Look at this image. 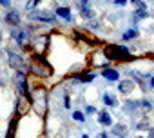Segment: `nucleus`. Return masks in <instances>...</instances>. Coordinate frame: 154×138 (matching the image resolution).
I'll list each match as a JSON object with an SVG mask.
<instances>
[{
  "instance_id": "1a4fd4ad",
  "label": "nucleus",
  "mask_w": 154,
  "mask_h": 138,
  "mask_svg": "<svg viewBox=\"0 0 154 138\" xmlns=\"http://www.w3.org/2000/svg\"><path fill=\"white\" fill-rule=\"evenodd\" d=\"M138 107H140V102H125V104H123V111L129 113V114L138 113Z\"/></svg>"
},
{
  "instance_id": "a211bd4d",
  "label": "nucleus",
  "mask_w": 154,
  "mask_h": 138,
  "mask_svg": "<svg viewBox=\"0 0 154 138\" xmlns=\"http://www.w3.org/2000/svg\"><path fill=\"white\" fill-rule=\"evenodd\" d=\"M131 2L138 8V9H147V6H145V2H143V0H131Z\"/></svg>"
},
{
  "instance_id": "f257e3e1",
  "label": "nucleus",
  "mask_w": 154,
  "mask_h": 138,
  "mask_svg": "<svg viewBox=\"0 0 154 138\" xmlns=\"http://www.w3.org/2000/svg\"><path fill=\"white\" fill-rule=\"evenodd\" d=\"M103 55L109 58V60H131L132 56L129 55V49L127 47H122V45H116V44H109L103 47Z\"/></svg>"
},
{
  "instance_id": "f03ea898",
  "label": "nucleus",
  "mask_w": 154,
  "mask_h": 138,
  "mask_svg": "<svg viewBox=\"0 0 154 138\" xmlns=\"http://www.w3.org/2000/svg\"><path fill=\"white\" fill-rule=\"evenodd\" d=\"M33 20H38V22H45V24H54L56 22V17L51 13V11H42V9H35V11H31V15H29Z\"/></svg>"
},
{
  "instance_id": "dca6fc26",
  "label": "nucleus",
  "mask_w": 154,
  "mask_h": 138,
  "mask_svg": "<svg viewBox=\"0 0 154 138\" xmlns=\"http://www.w3.org/2000/svg\"><path fill=\"white\" fill-rule=\"evenodd\" d=\"M147 17V9H136V13H134V20L138 22V20H141V18H145Z\"/></svg>"
},
{
  "instance_id": "7ed1b4c3",
  "label": "nucleus",
  "mask_w": 154,
  "mask_h": 138,
  "mask_svg": "<svg viewBox=\"0 0 154 138\" xmlns=\"http://www.w3.org/2000/svg\"><path fill=\"white\" fill-rule=\"evenodd\" d=\"M31 71L38 77H49L53 71H51V67L45 65V60H42V65H36V64H31Z\"/></svg>"
},
{
  "instance_id": "412c9836",
  "label": "nucleus",
  "mask_w": 154,
  "mask_h": 138,
  "mask_svg": "<svg viewBox=\"0 0 154 138\" xmlns=\"http://www.w3.org/2000/svg\"><path fill=\"white\" fill-rule=\"evenodd\" d=\"M136 129H150V127H149V122H147V120H141Z\"/></svg>"
},
{
  "instance_id": "39448f33",
  "label": "nucleus",
  "mask_w": 154,
  "mask_h": 138,
  "mask_svg": "<svg viewBox=\"0 0 154 138\" xmlns=\"http://www.w3.org/2000/svg\"><path fill=\"white\" fill-rule=\"evenodd\" d=\"M132 89H134V82H132V80H122V82L118 84V91H120L122 95H131Z\"/></svg>"
},
{
  "instance_id": "f3484780",
  "label": "nucleus",
  "mask_w": 154,
  "mask_h": 138,
  "mask_svg": "<svg viewBox=\"0 0 154 138\" xmlns=\"http://www.w3.org/2000/svg\"><path fill=\"white\" fill-rule=\"evenodd\" d=\"M72 118H74L76 122H84V120H85V116H84L82 111H74V113H72Z\"/></svg>"
},
{
  "instance_id": "aec40b11",
  "label": "nucleus",
  "mask_w": 154,
  "mask_h": 138,
  "mask_svg": "<svg viewBox=\"0 0 154 138\" xmlns=\"http://www.w3.org/2000/svg\"><path fill=\"white\" fill-rule=\"evenodd\" d=\"M82 17H84V18H91V17H93L91 9H89V8H82Z\"/></svg>"
},
{
  "instance_id": "bb28decb",
  "label": "nucleus",
  "mask_w": 154,
  "mask_h": 138,
  "mask_svg": "<svg viewBox=\"0 0 154 138\" xmlns=\"http://www.w3.org/2000/svg\"><path fill=\"white\" fill-rule=\"evenodd\" d=\"M9 4H11V0H0V6H6L8 8Z\"/></svg>"
},
{
  "instance_id": "c756f323",
  "label": "nucleus",
  "mask_w": 154,
  "mask_h": 138,
  "mask_svg": "<svg viewBox=\"0 0 154 138\" xmlns=\"http://www.w3.org/2000/svg\"><path fill=\"white\" fill-rule=\"evenodd\" d=\"M100 138H109V136H107L105 133H102V134H100Z\"/></svg>"
},
{
  "instance_id": "2f4dec72",
  "label": "nucleus",
  "mask_w": 154,
  "mask_h": 138,
  "mask_svg": "<svg viewBox=\"0 0 154 138\" xmlns=\"http://www.w3.org/2000/svg\"><path fill=\"white\" fill-rule=\"evenodd\" d=\"M140 138H141V136H140Z\"/></svg>"
},
{
  "instance_id": "a878e982",
  "label": "nucleus",
  "mask_w": 154,
  "mask_h": 138,
  "mask_svg": "<svg viewBox=\"0 0 154 138\" xmlns=\"http://www.w3.org/2000/svg\"><path fill=\"white\" fill-rule=\"evenodd\" d=\"M87 4H89V0H80V9L82 8H87Z\"/></svg>"
},
{
  "instance_id": "c85d7f7f",
  "label": "nucleus",
  "mask_w": 154,
  "mask_h": 138,
  "mask_svg": "<svg viewBox=\"0 0 154 138\" xmlns=\"http://www.w3.org/2000/svg\"><path fill=\"white\" fill-rule=\"evenodd\" d=\"M150 87H154V75L150 77Z\"/></svg>"
},
{
  "instance_id": "423d86ee",
  "label": "nucleus",
  "mask_w": 154,
  "mask_h": 138,
  "mask_svg": "<svg viewBox=\"0 0 154 138\" xmlns=\"http://www.w3.org/2000/svg\"><path fill=\"white\" fill-rule=\"evenodd\" d=\"M102 77L105 80H111V82H116L120 78V73L116 71V69H111V67H105L103 71H102Z\"/></svg>"
},
{
  "instance_id": "0eeeda50",
  "label": "nucleus",
  "mask_w": 154,
  "mask_h": 138,
  "mask_svg": "<svg viewBox=\"0 0 154 138\" xmlns=\"http://www.w3.org/2000/svg\"><path fill=\"white\" fill-rule=\"evenodd\" d=\"M6 22H8L9 26H13V27H18V26H20V15H18L17 11H9V13L6 15Z\"/></svg>"
},
{
  "instance_id": "5701e85b",
  "label": "nucleus",
  "mask_w": 154,
  "mask_h": 138,
  "mask_svg": "<svg viewBox=\"0 0 154 138\" xmlns=\"http://www.w3.org/2000/svg\"><path fill=\"white\" fill-rule=\"evenodd\" d=\"M63 105H65L67 109L71 107V98H69V96H63Z\"/></svg>"
},
{
  "instance_id": "6ab92c4d",
  "label": "nucleus",
  "mask_w": 154,
  "mask_h": 138,
  "mask_svg": "<svg viewBox=\"0 0 154 138\" xmlns=\"http://www.w3.org/2000/svg\"><path fill=\"white\" fill-rule=\"evenodd\" d=\"M140 105H141L145 111H152V104H150L149 100H141V102H140Z\"/></svg>"
},
{
  "instance_id": "4468645a",
  "label": "nucleus",
  "mask_w": 154,
  "mask_h": 138,
  "mask_svg": "<svg viewBox=\"0 0 154 138\" xmlns=\"http://www.w3.org/2000/svg\"><path fill=\"white\" fill-rule=\"evenodd\" d=\"M102 100H103V104H105V105H109V107H116V105H118V100H116L112 95H103V98H102Z\"/></svg>"
},
{
  "instance_id": "9b49d317",
  "label": "nucleus",
  "mask_w": 154,
  "mask_h": 138,
  "mask_svg": "<svg viewBox=\"0 0 154 138\" xmlns=\"http://www.w3.org/2000/svg\"><path fill=\"white\" fill-rule=\"evenodd\" d=\"M56 15L62 17L65 22H71V20H72V15H71V11H69L67 8H58V9H56Z\"/></svg>"
},
{
  "instance_id": "4be33fe9",
  "label": "nucleus",
  "mask_w": 154,
  "mask_h": 138,
  "mask_svg": "<svg viewBox=\"0 0 154 138\" xmlns=\"http://www.w3.org/2000/svg\"><path fill=\"white\" fill-rule=\"evenodd\" d=\"M38 2H42V0H29V2H27V9H33Z\"/></svg>"
},
{
  "instance_id": "cd10ccee",
  "label": "nucleus",
  "mask_w": 154,
  "mask_h": 138,
  "mask_svg": "<svg viewBox=\"0 0 154 138\" xmlns=\"http://www.w3.org/2000/svg\"><path fill=\"white\" fill-rule=\"evenodd\" d=\"M149 138H154V127L149 129Z\"/></svg>"
},
{
  "instance_id": "6e6552de",
  "label": "nucleus",
  "mask_w": 154,
  "mask_h": 138,
  "mask_svg": "<svg viewBox=\"0 0 154 138\" xmlns=\"http://www.w3.org/2000/svg\"><path fill=\"white\" fill-rule=\"evenodd\" d=\"M98 122H100L102 125H112V118H111V114H109L105 109H102V111L98 113Z\"/></svg>"
},
{
  "instance_id": "f8f14e48",
  "label": "nucleus",
  "mask_w": 154,
  "mask_h": 138,
  "mask_svg": "<svg viewBox=\"0 0 154 138\" xmlns=\"http://www.w3.org/2000/svg\"><path fill=\"white\" fill-rule=\"evenodd\" d=\"M112 133L118 136V138H125L127 136V127L123 124H116V127H112Z\"/></svg>"
},
{
  "instance_id": "20e7f679",
  "label": "nucleus",
  "mask_w": 154,
  "mask_h": 138,
  "mask_svg": "<svg viewBox=\"0 0 154 138\" xmlns=\"http://www.w3.org/2000/svg\"><path fill=\"white\" fill-rule=\"evenodd\" d=\"M18 89H20V93H22L27 100L31 98L29 89H27V78H26V73H24V71H18Z\"/></svg>"
},
{
  "instance_id": "393cba45",
  "label": "nucleus",
  "mask_w": 154,
  "mask_h": 138,
  "mask_svg": "<svg viewBox=\"0 0 154 138\" xmlns=\"http://www.w3.org/2000/svg\"><path fill=\"white\" fill-rule=\"evenodd\" d=\"M93 113H96V109L93 105H87V114H93Z\"/></svg>"
},
{
  "instance_id": "2eb2a0df",
  "label": "nucleus",
  "mask_w": 154,
  "mask_h": 138,
  "mask_svg": "<svg viewBox=\"0 0 154 138\" xmlns=\"http://www.w3.org/2000/svg\"><path fill=\"white\" fill-rule=\"evenodd\" d=\"M138 36V31L136 29H127L125 33H123V36H122V40H125V42H129V40H132V38H136Z\"/></svg>"
},
{
  "instance_id": "7c9ffc66",
  "label": "nucleus",
  "mask_w": 154,
  "mask_h": 138,
  "mask_svg": "<svg viewBox=\"0 0 154 138\" xmlns=\"http://www.w3.org/2000/svg\"><path fill=\"white\" fill-rule=\"evenodd\" d=\"M82 138H89V136H87V134H82Z\"/></svg>"
},
{
  "instance_id": "ddd939ff",
  "label": "nucleus",
  "mask_w": 154,
  "mask_h": 138,
  "mask_svg": "<svg viewBox=\"0 0 154 138\" xmlns=\"http://www.w3.org/2000/svg\"><path fill=\"white\" fill-rule=\"evenodd\" d=\"M74 78L80 80V82H84V84H89V82L94 80V75H93V73H84V75H76Z\"/></svg>"
},
{
  "instance_id": "9d476101",
  "label": "nucleus",
  "mask_w": 154,
  "mask_h": 138,
  "mask_svg": "<svg viewBox=\"0 0 154 138\" xmlns=\"http://www.w3.org/2000/svg\"><path fill=\"white\" fill-rule=\"evenodd\" d=\"M9 65L15 67V69H20L22 67V58L15 53H9Z\"/></svg>"
},
{
  "instance_id": "b1692460",
  "label": "nucleus",
  "mask_w": 154,
  "mask_h": 138,
  "mask_svg": "<svg viewBox=\"0 0 154 138\" xmlns=\"http://www.w3.org/2000/svg\"><path fill=\"white\" fill-rule=\"evenodd\" d=\"M114 4H116V6H125L127 0H114Z\"/></svg>"
}]
</instances>
